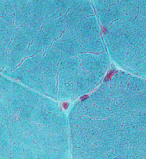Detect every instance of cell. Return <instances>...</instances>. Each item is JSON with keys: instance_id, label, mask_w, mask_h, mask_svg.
Instances as JSON below:
<instances>
[{"instance_id": "cell-1", "label": "cell", "mask_w": 146, "mask_h": 159, "mask_svg": "<svg viewBox=\"0 0 146 159\" xmlns=\"http://www.w3.org/2000/svg\"><path fill=\"white\" fill-rule=\"evenodd\" d=\"M102 31L113 54L146 61V0H94Z\"/></svg>"}, {"instance_id": "cell-2", "label": "cell", "mask_w": 146, "mask_h": 159, "mask_svg": "<svg viewBox=\"0 0 146 159\" xmlns=\"http://www.w3.org/2000/svg\"><path fill=\"white\" fill-rule=\"evenodd\" d=\"M115 72V71H114V70H112V71H111L110 73H108L107 76H106V78H105V80H105V81H108V80H111V79H112V76L114 75V74Z\"/></svg>"}, {"instance_id": "cell-3", "label": "cell", "mask_w": 146, "mask_h": 159, "mask_svg": "<svg viewBox=\"0 0 146 159\" xmlns=\"http://www.w3.org/2000/svg\"><path fill=\"white\" fill-rule=\"evenodd\" d=\"M68 106H69L68 104L66 103H63V107L65 109H67V107H68Z\"/></svg>"}, {"instance_id": "cell-4", "label": "cell", "mask_w": 146, "mask_h": 159, "mask_svg": "<svg viewBox=\"0 0 146 159\" xmlns=\"http://www.w3.org/2000/svg\"><path fill=\"white\" fill-rule=\"evenodd\" d=\"M88 97H87V95H85V96H84V97H82V98H81V99L82 100H85L86 98H87Z\"/></svg>"}]
</instances>
